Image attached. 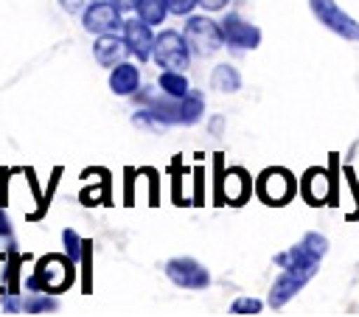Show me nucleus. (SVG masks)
<instances>
[{
    "mask_svg": "<svg viewBox=\"0 0 359 317\" xmlns=\"http://www.w3.org/2000/svg\"><path fill=\"white\" fill-rule=\"evenodd\" d=\"M45 309H56V300L36 297V300H28V303H25V311H45Z\"/></svg>",
    "mask_w": 359,
    "mask_h": 317,
    "instance_id": "nucleus-22",
    "label": "nucleus"
},
{
    "mask_svg": "<svg viewBox=\"0 0 359 317\" xmlns=\"http://www.w3.org/2000/svg\"><path fill=\"white\" fill-rule=\"evenodd\" d=\"M258 194L269 205H283L294 194V177L286 168H266L258 177Z\"/></svg>",
    "mask_w": 359,
    "mask_h": 317,
    "instance_id": "nucleus-6",
    "label": "nucleus"
},
{
    "mask_svg": "<svg viewBox=\"0 0 359 317\" xmlns=\"http://www.w3.org/2000/svg\"><path fill=\"white\" fill-rule=\"evenodd\" d=\"M160 90L168 93L171 98H185L188 95V81H185V76L180 70H165L160 76Z\"/></svg>",
    "mask_w": 359,
    "mask_h": 317,
    "instance_id": "nucleus-15",
    "label": "nucleus"
},
{
    "mask_svg": "<svg viewBox=\"0 0 359 317\" xmlns=\"http://www.w3.org/2000/svg\"><path fill=\"white\" fill-rule=\"evenodd\" d=\"M261 311V300L258 297H238L230 306V314H258Z\"/></svg>",
    "mask_w": 359,
    "mask_h": 317,
    "instance_id": "nucleus-19",
    "label": "nucleus"
},
{
    "mask_svg": "<svg viewBox=\"0 0 359 317\" xmlns=\"http://www.w3.org/2000/svg\"><path fill=\"white\" fill-rule=\"evenodd\" d=\"M309 6H311V14L325 28H331L334 34H339L345 39H353V42L359 39V22L351 14H345L334 0H309Z\"/></svg>",
    "mask_w": 359,
    "mask_h": 317,
    "instance_id": "nucleus-4",
    "label": "nucleus"
},
{
    "mask_svg": "<svg viewBox=\"0 0 359 317\" xmlns=\"http://www.w3.org/2000/svg\"><path fill=\"white\" fill-rule=\"evenodd\" d=\"M65 241H67V247H70V258L76 261V258L81 255V247H84V241H79V236H76L73 230H65Z\"/></svg>",
    "mask_w": 359,
    "mask_h": 317,
    "instance_id": "nucleus-21",
    "label": "nucleus"
},
{
    "mask_svg": "<svg viewBox=\"0 0 359 317\" xmlns=\"http://www.w3.org/2000/svg\"><path fill=\"white\" fill-rule=\"evenodd\" d=\"M93 53H95V62L98 65H104V67H112L115 62H121L126 53H132L129 50V45H126V39H118L115 34H98V39H95V45H93Z\"/></svg>",
    "mask_w": 359,
    "mask_h": 317,
    "instance_id": "nucleus-11",
    "label": "nucleus"
},
{
    "mask_svg": "<svg viewBox=\"0 0 359 317\" xmlns=\"http://www.w3.org/2000/svg\"><path fill=\"white\" fill-rule=\"evenodd\" d=\"M0 233H8V219L0 213Z\"/></svg>",
    "mask_w": 359,
    "mask_h": 317,
    "instance_id": "nucleus-26",
    "label": "nucleus"
},
{
    "mask_svg": "<svg viewBox=\"0 0 359 317\" xmlns=\"http://www.w3.org/2000/svg\"><path fill=\"white\" fill-rule=\"evenodd\" d=\"M196 3H199V0H165V6H168L171 14H188Z\"/></svg>",
    "mask_w": 359,
    "mask_h": 317,
    "instance_id": "nucleus-20",
    "label": "nucleus"
},
{
    "mask_svg": "<svg viewBox=\"0 0 359 317\" xmlns=\"http://www.w3.org/2000/svg\"><path fill=\"white\" fill-rule=\"evenodd\" d=\"M238 84H241V79H238L236 67L219 65V67L213 70V87H216V90H222V93H236Z\"/></svg>",
    "mask_w": 359,
    "mask_h": 317,
    "instance_id": "nucleus-16",
    "label": "nucleus"
},
{
    "mask_svg": "<svg viewBox=\"0 0 359 317\" xmlns=\"http://www.w3.org/2000/svg\"><path fill=\"white\" fill-rule=\"evenodd\" d=\"M123 39L129 45V50L137 59H149V53L154 50V36H151V25L146 20H129L123 22Z\"/></svg>",
    "mask_w": 359,
    "mask_h": 317,
    "instance_id": "nucleus-9",
    "label": "nucleus"
},
{
    "mask_svg": "<svg viewBox=\"0 0 359 317\" xmlns=\"http://www.w3.org/2000/svg\"><path fill=\"white\" fill-rule=\"evenodd\" d=\"M317 264L320 261H292V264H286L283 267V272H280V278L272 283V292H269V306L272 309H280V306H286L311 278H314V272H317Z\"/></svg>",
    "mask_w": 359,
    "mask_h": 317,
    "instance_id": "nucleus-1",
    "label": "nucleus"
},
{
    "mask_svg": "<svg viewBox=\"0 0 359 317\" xmlns=\"http://www.w3.org/2000/svg\"><path fill=\"white\" fill-rule=\"evenodd\" d=\"M121 25V8L112 0L90 3L84 11V28L90 34H115Z\"/></svg>",
    "mask_w": 359,
    "mask_h": 317,
    "instance_id": "nucleus-7",
    "label": "nucleus"
},
{
    "mask_svg": "<svg viewBox=\"0 0 359 317\" xmlns=\"http://www.w3.org/2000/svg\"><path fill=\"white\" fill-rule=\"evenodd\" d=\"M199 112H202V98H199L196 93L188 90V95L180 98V104H177V121H182V123H194V121L199 118Z\"/></svg>",
    "mask_w": 359,
    "mask_h": 317,
    "instance_id": "nucleus-17",
    "label": "nucleus"
},
{
    "mask_svg": "<svg viewBox=\"0 0 359 317\" xmlns=\"http://www.w3.org/2000/svg\"><path fill=\"white\" fill-rule=\"evenodd\" d=\"M137 84H140V73L129 62H118V67L109 73V87L115 95H132L137 90Z\"/></svg>",
    "mask_w": 359,
    "mask_h": 317,
    "instance_id": "nucleus-12",
    "label": "nucleus"
},
{
    "mask_svg": "<svg viewBox=\"0 0 359 317\" xmlns=\"http://www.w3.org/2000/svg\"><path fill=\"white\" fill-rule=\"evenodd\" d=\"M188 42L185 36H180L177 31H163L154 39V59L157 65L168 67V70H182L188 67Z\"/></svg>",
    "mask_w": 359,
    "mask_h": 317,
    "instance_id": "nucleus-5",
    "label": "nucleus"
},
{
    "mask_svg": "<svg viewBox=\"0 0 359 317\" xmlns=\"http://www.w3.org/2000/svg\"><path fill=\"white\" fill-rule=\"evenodd\" d=\"M222 31H224V39H227L230 45H236V48H258V42H261V31H258L255 25L244 22V20L236 17V14H230V17L224 20Z\"/></svg>",
    "mask_w": 359,
    "mask_h": 317,
    "instance_id": "nucleus-10",
    "label": "nucleus"
},
{
    "mask_svg": "<svg viewBox=\"0 0 359 317\" xmlns=\"http://www.w3.org/2000/svg\"><path fill=\"white\" fill-rule=\"evenodd\" d=\"M303 194H306V199L311 205H323L325 196H328V177H325V171H314L311 168L306 174V180H303Z\"/></svg>",
    "mask_w": 359,
    "mask_h": 317,
    "instance_id": "nucleus-13",
    "label": "nucleus"
},
{
    "mask_svg": "<svg viewBox=\"0 0 359 317\" xmlns=\"http://www.w3.org/2000/svg\"><path fill=\"white\" fill-rule=\"evenodd\" d=\"M165 11H168L165 0H137V17H140V20H146L149 25L163 22Z\"/></svg>",
    "mask_w": 359,
    "mask_h": 317,
    "instance_id": "nucleus-18",
    "label": "nucleus"
},
{
    "mask_svg": "<svg viewBox=\"0 0 359 317\" xmlns=\"http://www.w3.org/2000/svg\"><path fill=\"white\" fill-rule=\"evenodd\" d=\"M224 194H227V199L233 205H238L250 194V177L241 168H230L227 177H224Z\"/></svg>",
    "mask_w": 359,
    "mask_h": 317,
    "instance_id": "nucleus-14",
    "label": "nucleus"
},
{
    "mask_svg": "<svg viewBox=\"0 0 359 317\" xmlns=\"http://www.w3.org/2000/svg\"><path fill=\"white\" fill-rule=\"evenodd\" d=\"M199 3H202L208 11H219V8H224V3H227V0H199Z\"/></svg>",
    "mask_w": 359,
    "mask_h": 317,
    "instance_id": "nucleus-24",
    "label": "nucleus"
},
{
    "mask_svg": "<svg viewBox=\"0 0 359 317\" xmlns=\"http://www.w3.org/2000/svg\"><path fill=\"white\" fill-rule=\"evenodd\" d=\"M182 36H185L188 48L199 56H213L224 42V31L208 17H191Z\"/></svg>",
    "mask_w": 359,
    "mask_h": 317,
    "instance_id": "nucleus-3",
    "label": "nucleus"
},
{
    "mask_svg": "<svg viewBox=\"0 0 359 317\" xmlns=\"http://www.w3.org/2000/svg\"><path fill=\"white\" fill-rule=\"evenodd\" d=\"M67 283H73V258L65 255H45L28 278V289L42 292H62Z\"/></svg>",
    "mask_w": 359,
    "mask_h": 317,
    "instance_id": "nucleus-2",
    "label": "nucleus"
},
{
    "mask_svg": "<svg viewBox=\"0 0 359 317\" xmlns=\"http://www.w3.org/2000/svg\"><path fill=\"white\" fill-rule=\"evenodd\" d=\"M165 275L177 283V286H185V289H202L210 283V275L202 264H196L194 258H171L165 264Z\"/></svg>",
    "mask_w": 359,
    "mask_h": 317,
    "instance_id": "nucleus-8",
    "label": "nucleus"
},
{
    "mask_svg": "<svg viewBox=\"0 0 359 317\" xmlns=\"http://www.w3.org/2000/svg\"><path fill=\"white\" fill-rule=\"evenodd\" d=\"M59 3H62V8H65V11H70V14H73V11H81V8H84L87 3H93V0H59Z\"/></svg>",
    "mask_w": 359,
    "mask_h": 317,
    "instance_id": "nucleus-23",
    "label": "nucleus"
},
{
    "mask_svg": "<svg viewBox=\"0 0 359 317\" xmlns=\"http://www.w3.org/2000/svg\"><path fill=\"white\" fill-rule=\"evenodd\" d=\"M112 3H115L121 11H123V8H137V0H112Z\"/></svg>",
    "mask_w": 359,
    "mask_h": 317,
    "instance_id": "nucleus-25",
    "label": "nucleus"
}]
</instances>
